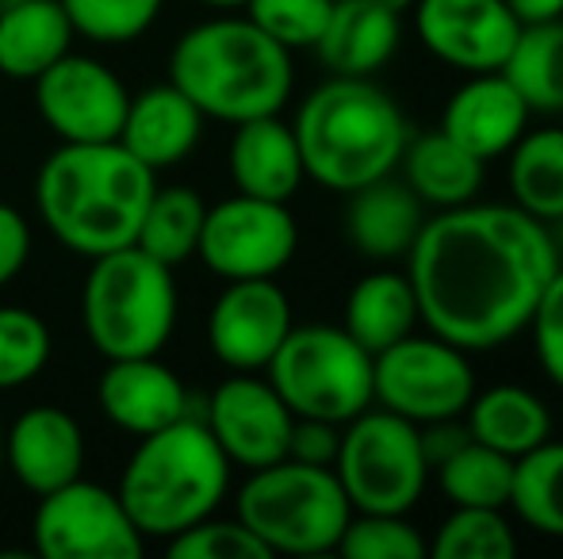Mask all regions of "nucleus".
I'll list each match as a JSON object with an SVG mask.
<instances>
[{
	"label": "nucleus",
	"instance_id": "obj_1",
	"mask_svg": "<svg viewBox=\"0 0 563 559\" xmlns=\"http://www.w3.org/2000/svg\"><path fill=\"white\" fill-rule=\"evenodd\" d=\"M560 269L549 223L514 203H464L426 219L407 254L418 314L430 334L487 353L529 326Z\"/></svg>",
	"mask_w": 563,
	"mask_h": 559
},
{
	"label": "nucleus",
	"instance_id": "obj_2",
	"mask_svg": "<svg viewBox=\"0 0 563 559\" xmlns=\"http://www.w3.org/2000/svg\"><path fill=\"white\" fill-rule=\"evenodd\" d=\"M157 172L112 142H58L35 172V211L54 242L92 257L134 246Z\"/></svg>",
	"mask_w": 563,
	"mask_h": 559
},
{
	"label": "nucleus",
	"instance_id": "obj_3",
	"mask_svg": "<svg viewBox=\"0 0 563 559\" xmlns=\"http://www.w3.org/2000/svg\"><path fill=\"white\" fill-rule=\"evenodd\" d=\"M169 81L208 120L234 127L257 115H280L296 89V66L291 51L250 15H211L173 43Z\"/></svg>",
	"mask_w": 563,
	"mask_h": 559
},
{
	"label": "nucleus",
	"instance_id": "obj_4",
	"mask_svg": "<svg viewBox=\"0 0 563 559\" xmlns=\"http://www.w3.org/2000/svg\"><path fill=\"white\" fill-rule=\"evenodd\" d=\"M296 142L303 172L330 192H356L399 169L407 146L402 108L372 77L322 81L296 112Z\"/></svg>",
	"mask_w": 563,
	"mask_h": 559
},
{
	"label": "nucleus",
	"instance_id": "obj_5",
	"mask_svg": "<svg viewBox=\"0 0 563 559\" xmlns=\"http://www.w3.org/2000/svg\"><path fill=\"white\" fill-rule=\"evenodd\" d=\"M234 463L200 414H185L139 437L119 476V502L146 540H173L196 522L219 514Z\"/></svg>",
	"mask_w": 563,
	"mask_h": 559
},
{
	"label": "nucleus",
	"instance_id": "obj_6",
	"mask_svg": "<svg viewBox=\"0 0 563 559\" xmlns=\"http://www.w3.org/2000/svg\"><path fill=\"white\" fill-rule=\"evenodd\" d=\"M177 280L173 269L123 246L89 261L81 283V326L104 360L157 357L177 329Z\"/></svg>",
	"mask_w": 563,
	"mask_h": 559
},
{
	"label": "nucleus",
	"instance_id": "obj_7",
	"mask_svg": "<svg viewBox=\"0 0 563 559\" xmlns=\"http://www.w3.org/2000/svg\"><path fill=\"white\" fill-rule=\"evenodd\" d=\"M234 517L268 548V556H322L338 552L353 506L334 468L284 456L250 471L234 494Z\"/></svg>",
	"mask_w": 563,
	"mask_h": 559
},
{
	"label": "nucleus",
	"instance_id": "obj_8",
	"mask_svg": "<svg viewBox=\"0 0 563 559\" xmlns=\"http://www.w3.org/2000/svg\"><path fill=\"white\" fill-rule=\"evenodd\" d=\"M265 380L296 418L345 425L376 403L372 353L341 326H291L265 365Z\"/></svg>",
	"mask_w": 563,
	"mask_h": 559
},
{
	"label": "nucleus",
	"instance_id": "obj_9",
	"mask_svg": "<svg viewBox=\"0 0 563 559\" xmlns=\"http://www.w3.org/2000/svg\"><path fill=\"white\" fill-rule=\"evenodd\" d=\"M334 476L353 514H410L430 487L418 425L391 411H361L341 425Z\"/></svg>",
	"mask_w": 563,
	"mask_h": 559
},
{
	"label": "nucleus",
	"instance_id": "obj_10",
	"mask_svg": "<svg viewBox=\"0 0 563 559\" xmlns=\"http://www.w3.org/2000/svg\"><path fill=\"white\" fill-rule=\"evenodd\" d=\"M372 395L384 411L415 425L464 418L475 395L472 360L438 334H407L372 357Z\"/></svg>",
	"mask_w": 563,
	"mask_h": 559
},
{
	"label": "nucleus",
	"instance_id": "obj_11",
	"mask_svg": "<svg viewBox=\"0 0 563 559\" xmlns=\"http://www.w3.org/2000/svg\"><path fill=\"white\" fill-rule=\"evenodd\" d=\"M31 545L43 559H142L146 537L115 491L77 476L58 491L38 494Z\"/></svg>",
	"mask_w": 563,
	"mask_h": 559
},
{
	"label": "nucleus",
	"instance_id": "obj_12",
	"mask_svg": "<svg viewBox=\"0 0 563 559\" xmlns=\"http://www.w3.org/2000/svg\"><path fill=\"white\" fill-rule=\"evenodd\" d=\"M299 249V226L288 203L257 195H227L203 215L196 257L219 280L280 277Z\"/></svg>",
	"mask_w": 563,
	"mask_h": 559
},
{
	"label": "nucleus",
	"instance_id": "obj_13",
	"mask_svg": "<svg viewBox=\"0 0 563 559\" xmlns=\"http://www.w3.org/2000/svg\"><path fill=\"white\" fill-rule=\"evenodd\" d=\"M35 112L58 142H112L126 115V85L89 54H62L35 77Z\"/></svg>",
	"mask_w": 563,
	"mask_h": 559
},
{
	"label": "nucleus",
	"instance_id": "obj_14",
	"mask_svg": "<svg viewBox=\"0 0 563 559\" xmlns=\"http://www.w3.org/2000/svg\"><path fill=\"white\" fill-rule=\"evenodd\" d=\"M291 326V299L276 277L227 280L208 311V349L230 372H265Z\"/></svg>",
	"mask_w": 563,
	"mask_h": 559
},
{
	"label": "nucleus",
	"instance_id": "obj_15",
	"mask_svg": "<svg viewBox=\"0 0 563 559\" xmlns=\"http://www.w3.org/2000/svg\"><path fill=\"white\" fill-rule=\"evenodd\" d=\"M203 425L234 468H265L288 456V437L296 414L284 406L276 388L253 372H234L219 383L200 411Z\"/></svg>",
	"mask_w": 563,
	"mask_h": 559
},
{
	"label": "nucleus",
	"instance_id": "obj_16",
	"mask_svg": "<svg viewBox=\"0 0 563 559\" xmlns=\"http://www.w3.org/2000/svg\"><path fill=\"white\" fill-rule=\"evenodd\" d=\"M415 20L426 51L464 74L503 69L521 31L506 0H418Z\"/></svg>",
	"mask_w": 563,
	"mask_h": 559
},
{
	"label": "nucleus",
	"instance_id": "obj_17",
	"mask_svg": "<svg viewBox=\"0 0 563 559\" xmlns=\"http://www.w3.org/2000/svg\"><path fill=\"white\" fill-rule=\"evenodd\" d=\"M4 471L38 494L74 483L85 471V429L62 406H27L4 433Z\"/></svg>",
	"mask_w": 563,
	"mask_h": 559
},
{
	"label": "nucleus",
	"instance_id": "obj_18",
	"mask_svg": "<svg viewBox=\"0 0 563 559\" xmlns=\"http://www.w3.org/2000/svg\"><path fill=\"white\" fill-rule=\"evenodd\" d=\"M97 403L104 418L123 433L146 437L165 425H173L192 411L196 399L180 383V376L157 357H123L108 360L97 380Z\"/></svg>",
	"mask_w": 563,
	"mask_h": 559
},
{
	"label": "nucleus",
	"instance_id": "obj_19",
	"mask_svg": "<svg viewBox=\"0 0 563 559\" xmlns=\"http://www.w3.org/2000/svg\"><path fill=\"white\" fill-rule=\"evenodd\" d=\"M529 115L533 112L521 92L506 81L503 69H490V74H472V81L452 92L441 115V131L479 161H490L510 154L514 142L526 135Z\"/></svg>",
	"mask_w": 563,
	"mask_h": 559
},
{
	"label": "nucleus",
	"instance_id": "obj_20",
	"mask_svg": "<svg viewBox=\"0 0 563 559\" xmlns=\"http://www.w3.org/2000/svg\"><path fill=\"white\" fill-rule=\"evenodd\" d=\"M208 115L185 97L173 81L146 85L126 100L119 146L131 149L146 169L162 172L180 165L203 138Z\"/></svg>",
	"mask_w": 563,
	"mask_h": 559
},
{
	"label": "nucleus",
	"instance_id": "obj_21",
	"mask_svg": "<svg viewBox=\"0 0 563 559\" xmlns=\"http://www.w3.org/2000/svg\"><path fill=\"white\" fill-rule=\"evenodd\" d=\"M426 219L430 215H426V203L415 195V188L387 172V177L349 192L345 238L368 261H402L422 234Z\"/></svg>",
	"mask_w": 563,
	"mask_h": 559
},
{
	"label": "nucleus",
	"instance_id": "obj_22",
	"mask_svg": "<svg viewBox=\"0 0 563 559\" xmlns=\"http://www.w3.org/2000/svg\"><path fill=\"white\" fill-rule=\"evenodd\" d=\"M227 165L238 192L257 195V200L288 203L307 180L296 131L280 115H257V120L234 123Z\"/></svg>",
	"mask_w": 563,
	"mask_h": 559
},
{
	"label": "nucleus",
	"instance_id": "obj_23",
	"mask_svg": "<svg viewBox=\"0 0 563 559\" xmlns=\"http://www.w3.org/2000/svg\"><path fill=\"white\" fill-rule=\"evenodd\" d=\"M402 43V23L376 0H334L314 54L334 77H376Z\"/></svg>",
	"mask_w": 563,
	"mask_h": 559
},
{
	"label": "nucleus",
	"instance_id": "obj_24",
	"mask_svg": "<svg viewBox=\"0 0 563 559\" xmlns=\"http://www.w3.org/2000/svg\"><path fill=\"white\" fill-rule=\"evenodd\" d=\"M77 43L62 0H15L0 8V77L35 81Z\"/></svg>",
	"mask_w": 563,
	"mask_h": 559
},
{
	"label": "nucleus",
	"instance_id": "obj_25",
	"mask_svg": "<svg viewBox=\"0 0 563 559\" xmlns=\"http://www.w3.org/2000/svg\"><path fill=\"white\" fill-rule=\"evenodd\" d=\"M399 165H402V180L415 188L418 200L438 211L464 208V203L479 200V188L487 180V161L467 154L441 127L430 131V135L407 138Z\"/></svg>",
	"mask_w": 563,
	"mask_h": 559
},
{
	"label": "nucleus",
	"instance_id": "obj_26",
	"mask_svg": "<svg viewBox=\"0 0 563 559\" xmlns=\"http://www.w3.org/2000/svg\"><path fill=\"white\" fill-rule=\"evenodd\" d=\"M418 322H422V314H418V295L407 272L376 269L353 283L341 329L376 357L387 345L415 334Z\"/></svg>",
	"mask_w": 563,
	"mask_h": 559
},
{
	"label": "nucleus",
	"instance_id": "obj_27",
	"mask_svg": "<svg viewBox=\"0 0 563 559\" xmlns=\"http://www.w3.org/2000/svg\"><path fill=\"white\" fill-rule=\"evenodd\" d=\"M464 425L472 440L495 448L506 456H526L552 437V414L541 395L518 383H498V388L475 391L464 411Z\"/></svg>",
	"mask_w": 563,
	"mask_h": 559
},
{
	"label": "nucleus",
	"instance_id": "obj_28",
	"mask_svg": "<svg viewBox=\"0 0 563 559\" xmlns=\"http://www.w3.org/2000/svg\"><path fill=\"white\" fill-rule=\"evenodd\" d=\"M510 192L514 208L541 223L563 219V131H526L510 146Z\"/></svg>",
	"mask_w": 563,
	"mask_h": 559
},
{
	"label": "nucleus",
	"instance_id": "obj_29",
	"mask_svg": "<svg viewBox=\"0 0 563 559\" xmlns=\"http://www.w3.org/2000/svg\"><path fill=\"white\" fill-rule=\"evenodd\" d=\"M203 215H208V203H203V195L196 192V188H188V185L154 188L146 211H142L134 246L154 257V261L177 269L188 257H196Z\"/></svg>",
	"mask_w": 563,
	"mask_h": 559
},
{
	"label": "nucleus",
	"instance_id": "obj_30",
	"mask_svg": "<svg viewBox=\"0 0 563 559\" xmlns=\"http://www.w3.org/2000/svg\"><path fill=\"white\" fill-rule=\"evenodd\" d=\"M503 74L521 92L529 112H563V20L526 23Z\"/></svg>",
	"mask_w": 563,
	"mask_h": 559
},
{
	"label": "nucleus",
	"instance_id": "obj_31",
	"mask_svg": "<svg viewBox=\"0 0 563 559\" xmlns=\"http://www.w3.org/2000/svg\"><path fill=\"white\" fill-rule=\"evenodd\" d=\"M510 510L544 537L563 540V440H544L514 460Z\"/></svg>",
	"mask_w": 563,
	"mask_h": 559
},
{
	"label": "nucleus",
	"instance_id": "obj_32",
	"mask_svg": "<svg viewBox=\"0 0 563 559\" xmlns=\"http://www.w3.org/2000/svg\"><path fill=\"white\" fill-rule=\"evenodd\" d=\"M441 491L452 506H483V510H510L514 487V456L467 440L456 456H449L441 468H433Z\"/></svg>",
	"mask_w": 563,
	"mask_h": 559
},
{
	"label": "nucleus",
	"instance_id": "obj_33",
	"mask_svg": "<svg viewBox=\"0 0 563 559\" xmlns=\"http://www.w3.org/2000/svg\"><path fill=\"white\" fill-rule=\"evenodd\" d=\"M518 552V537L506 510L452 506L430 540L433 559H510Z\"/></svg>",
	"mask_w": 563,
	"mask_h": 559
},
{
	"label": "nucleus",
	"instance_id": "obj_34",
	"mask_svg": "<svg viewBox=\"0 0 563 559\" xmlns=\"http://www.w3.org/2000/svg\"><path fill=\"white\" fill-rule=\"evenodd\" d=\"M51 326L27 306H0V391L27 388L51 360Z\"/></svg>",
	"mask_w": 563,
	"mask_h": 559
},
{
	"label": "nucleus",
	"instance_id": "obj_35",
	"mask_svg": "<svg viewBox=\"0 0 563 559\" xmlns=\"http://www.w3.org/2000/svg\"><path fill=\"white\" fill-rule=\"evenodd\" d=\"M62 8L77 38L97 46H126L154 27L165 0H62Z\"/></svg>",
	"mask_w": 563,
	"mask_h": 559
},
{
	"label": "nucleus",
	"instance_id": "obj_36",
	"mask_svg": "<svg viewBox=\"0 0 563 559\" xmlns=\"http://www.w3.org/2000/svg\"><path fill=\"white\" fill-rule=\"evenodd\" d=\"M345 559H422L430 540L407 522V514H353L338 540Z\"/></svg>",
	"mask_w": 563,
	"mask_h": 559
},
{
	"label": "nucleus",
	"instance_id": "obj_37",
	"mask_svg": "<svg viewBox=\"0 0 563 559\" xmlns=\"http://www.w3.org/2000/svg\"><path fill=\"white\" fill-rule=\"evenodd\" d=\"M242 8L284 51H314L334 0H245Z\"/></svg>",
	"mask_w": 563,
	"mask_h": 559
},
{
	"label": "nucleus",
	"instance_id": "obj_38",
	"mask_svg": "<svg viewBox=\"0 0 563 559\" xmlns=\"http://www.w3.org/2000/svg\"><path fill=\"white\" fill-rule=\"evenodd\" d=\"M173 559H268V548L238 517H203L192 529L165 540Z\"/></svg>",
	"mask_w": 563,
	"mask_h": 559
},
{
	"label": "nucleus",
	"instance_id": "obj_39",
	"mask_svg": "<svg viewBox=\"0 0 563 559\" xmlns=\"http://www.w3.org/2000/svg\"><path fill=\"white\" fill-rule=\"evenodd\" d=\"M526 329H533V349L544 376L556 388H563V265L556 269V277L549 280V288L541 291V303H537Z\"/></svg>",
	"mask_w": 563,
	"mask_h": 559
},
{
	"label": "nucleus",
	"instance_id": "obj_40",
	"mask_svg": "<svg viewBox=\"0 0 563 559\" xmlns=\"http://www.w3.org/2000/svg\"><path fill=\"white\" fill-rule=\"evenodd\" d=\"M341 445V425L322 418H296L288 437V456L299 463H319V468H334Z\"/></svg>",
	"mask_w": 563,
	"mask_h": 559
},
{
	"label": "nucleus",
	"instance_id": "obj_41",
	"mask_svg": "<svg viewBox=\"0 0 563 559\" xmlns=\"http://www.w3.org/2000/svg\"><path fill=\"white\" fill-rule=\"evenodd\" d=\"M31 261V223L20 208L0 200V288H8Z\"/></svg>",
	"mask_w": 563,
	"mask_h": 559
},
{
	"label": "nucleus",
	"instance_id": "obj_42",
	"mask_svg": "<svg viewBox=\"0 0 563 559\" xmlns=\"http://www.w3.org/2000/svg\"><path fill=\"white\" fill-rule=\"evenodd\" d=\"M418 440H422V456L433 471V468H441L449 456H456L460 448L472 440V433H467L464 418H441V422L418 425Z\"/></svg>",
	"mask_w": 563,
	"mask_h": 559
},
{
	"label": "nucleus",
	"instance_id": "obj_43",
	"mask_svg": "<svg viewBox=\"0 0 563 559\" xmlns=\"http://www.w3.org/2000/svg\"><path fill=\"white\" fill-rule=\"evenodd\" d=\"M518 23H549V20H563V0H506Z\"/></svg>",
	"mask_w": 563,
	"mask_h": 559
},
{
	"label": "nucleus",
	"instance_id": "obj_44",
	"mask_svg": "<svg viewBox=\"0 0 563 559\" xmlns=\"http://www.w3.org/2000/svg\"><path fill=\"white\" fill-rule=\"evenodd\" d=\"M376 4H384V8H391L395 15H402V12H410V8H415L418 0H376Z\"/></svg>",
	"mask_w": 563,
	"mask_h": 559
},
{
	"label": "nucleus",
	"instance_id": "obj_45",
	"mask_svg": "<svg viewBox=\"0 0 563 559\" xmlns=\"http://www.w3.org/2000/svg\"><path fill=\"white\" fill-rule=\"evenodd\" d=\"M196 4H203V8H219V12H227V8H242L245 0H196Z\"/></svg>",
	"mask_w": 563,
	"mask_h": 559
},
{
	"label": "nucleus",
	"instance_id": "obj_46",
	"mask_svg": "<svg viewBox=\"0 0 563 559\" xmlns=\"http://www.w3.org/2000/svg\"><path fill=\"white\" fill-rule=\"evenodd\" d=\"M0 476H4V429H0Z\"/></svg>",
	"mask_w": 563,
	"mask_h": 559
},
{
	"label": "nucleus",
	"instance_id": "obj_47",
	"mask_svg": "<svg viewBox=\"0 0 563 559\" xmlns=\"http://www.w3.org/2000/svg\"><path fill=\"white\" fill-rule=\"evenodd\" d=\"M556 238V249H560V257H563V219H560V234H552Z\"/></svg>",
	"mask_w": 563,
	"mask_h": 559
},
{
	"label": "nucleus",
	"instance_id": "obj_48",
	"mask_svg": "<svg viewBox=\"0 0 563 559\" xmlns=\"http://www.w3.org/2000/svg\"><path fill=\"white\" fill-rule=\"evenodd\" d=\"M8 4H15V0H0V8H8Z\"/></svg>",
	"mask_w": 563,
	"mask_h": 559
}]
</instances>
